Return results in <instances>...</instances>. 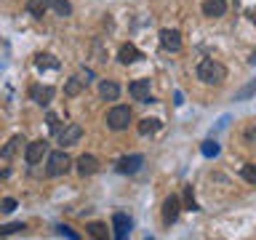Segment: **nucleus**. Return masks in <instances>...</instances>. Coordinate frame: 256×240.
<instances>
[{"instance_id":"nucleus-3","label":"nucleus","mask_w":256,"mask_h":240,"mask_svg":"<svg viewBox=\"0 0 256 240\" xmlns=\"http://www.w3.org/2000/svg\"><path fill=\"white\" fill-rule=\"evenodd\" d=\"M128 123H131V110L123 107V104H118L107 112V126L112 131H123V128H128Z\"/></svg>"},{"instance_id":"nucleus-32","label":"nucleus","mask_w":256,"mask_h":240,"mask_svg":"<svg viewBox=\"0 0 256 240\" xmlns=\"http://www.w3.org/2000/svg\"><path fill=\"white\" fill-rule=\"evenodd\" d=\"M248 62H251V64H256V51L251 54V59H248Z\"/></svg>"},{"instance_id":"nucleus-27","label":"nucleus","mask_w":256,"mask_h":240,"mask_svg":"<svg viewBox=\"0 0 256 240\" xmlns=\"http://www.w3.org/2000/svg\"><path fill=\"white\" fill-rule=\"evenodd\" d=\"M184 200H187V208H190V211H198V203H195V195H192V187H184Z\"/></svg>"},{"instance_id":"nucleus-28","label":"nucleus","mask_w":256,"mask_h":240,"mask_svg":"<svg viewBox=\"0 0 256 240\" xmlns=\"http://www.w3.org/2000/svg\"><path fill=\"white\" fill-rule=\"evenodd\" d=\"M56 232H59V235H64V238H70V240H78V232L70 230V227H64V224H59V227H56Z\"/></svg>"},{"instance_id":"nucleus-25","label":"nucleus","mask_w":256,"mask_h":240,"mask_svg":"<svg viewBox=\"0 0 256 240\" xmlns=\"http://www.w3.org/2000/svg\"><path fill=\"white\" fill-rule=\"evenodd\" d=\"M27 227H24L22 222H16V224H3V227H0V235H14V232H24Z\"/></svg>"},{"instance_id":"nucleus-4","label":"nucleus","mask_w":256,"mask_h":240,"mask_svg":"<svg viewBox=\"0 0 256 240\" xmlns=\"http://www.w3.org/2000/svg\"><path fill=\"white\" fill-rule=\"evenodd\" d=\"M131 216L123 214V211H118V214H112V230H115V238L118 240H126L128 238V232H131Z\"/></svg>"},{"instance_id":"nucleus-26","label":"nucleus","mask_w":256,"mask_h":240,"mask_svg":"<svg viewBox=\"0 0 256 240\" xmlns=\"http://www.w3.org/2000/svg\"><path fill=\"white\" fill-rule=\"evenodd\" d=\"M240 174H243V179H246V182H251V184H256V166H251V163H246L243 168H240Z\"/></svg>"},{"instance_id":"nucleus-31","label":"nucleus","mask_w":256,"mask_h":240,"mask_svg":"<svg viewBox=\"0 0 256 240\" xmlns=\"http://www.w3.org/2000/svg\"><path fill=\"white\" fill-rule=\"evenodd\" d=\"M248 19H251V22H256V8H254V11H248Z\"/></svg>"},{"instance_id":"nucleus-9","label":"nucleus","mask_w":256,"mask_h":240,"mask_svg":"<svg viewBox=\"0 0 256 240\" xmlns=\"http://www.w3.org/2000/svg\"><path fill=\"white\" fill-rule=\"evenodd\" d=\"M179 211H182V206H179V198L171 195V198H166V203H163V222L166 224H171L179 219Z\"/></svg>"},{"instance_id":"nucleus-8","label":"nucleus","mask_w":256,"mask_h":240,"mask_svg":"<svg viewBox=\"0 0 256 240\" xmlns=\"http://www.w3.org/2000/svg\"><path fill=\"white\" fill-rule=\"evenodd\" d=\"M80 136H83V126L80 123H70L64 131L59 134V144H64V147H70V144L80 142Z\"/></svg>"},{"instance_id":"nucleus-17","label":"nucleus","mask_w":256,"mask_h":240,"mask_svg":"<svg viewBox=\"0 0 256 240\" xmlns=\"http://www.w3.org/2000/svg\"><path fill=\"white\" fill-rule=\"evenodd\" d=\"M160 126H163V123H160L158 118H144L142 123H139V134H142V136H150V134H155Z\"/></svg>"},{"instance_id":"nucleus-21","label":"nucleus","mask_w":256,"mask_h":240,"mask_svg":"<svg viewBox=\"0 0 256 240\" xmlns=\"http://www.w3.org/2000/svg\"><path fill=\"white\" fill-rule=\"evenodd\" d=\"M48 8H54L59 16H70L72 14V6L67 3V0H48Z\"/></svg>"},{"instance_id":"nucleus-29","label":"nucleus","mask_w":256,"mask_h":240,"mask_svg":"<svg viewBox=\"0 0 256 240\" xmlns=\"http://www.w3.org/2000/svg\"><path fill=\"white\" fill-rule=\"evenodd\" d=\"M14 208H16V200L14 198H6L3 203H0V211H6V214H11Z\"/></svg>"},{"instance_id":"nucleus-18","label":"nucleus","mask_w":256,"mask_h":240,"mask_svg":"<svg viewBox=\"0 0 256 240\" xmlns=\"http://www.w3.org/2000/svg\"><path fill=\"white\" fill-rule=\"evenodd\" d=\"M35 64H38L40 70H46V67L59 70V59H56V56H51V54H38V56H35Z\"/></svg>"},{"instance_id":"nucleus-11","label":"nucleus","mask_w":256,"mask_h":240,"mask_svg":"<svg viewBox=\"0 0 256 240\" xmlns=\"http://www.w3.org/2000/svg\"><path fill=\"white\" fill-rule=\"evenodd\" d=\"M128 94H131L136 102H147L150 99V80H144V78L134 80V83L128 86Z\"/></svg>"},{"instance_id":"nucleus-20","label":"nucleus","mask_w":256,"mask_h":240,"mask_svg":"<svg viewBox=\"0 0 256 240\" xmlns=\"http://www.w3.org/2000/svg\"><path fill=\"white\" fill-rule=\"evenodd\" d=\"M19 144H24V139H22V136H14V139H11V142H8V144H6V147H3V150H0V158H6V160H11V158H14V152H16V150H19Z\"/></svg>"},{"instance_id":"nucleus-12","label":"nucleus","mask_w":256,"mask_h":240,"mask_svg":"<svg viewBox=\"0 0 256 240\" xmlns=\"http://www.w3.org/2000/svg\"><path fill=\"white\" fill-rule=\"evenodd\" d=\"M78 171H80V176L96 174V171H99V160H96L94 155H80L78 158Z\"/></svg>"},{"instance_id":"nucleus-6","label":"nucleus","mask_w":256,"mask_h":240,"mask_svg":"<svg viewBox=\"0 0 256 240\" xmlns=\"http://www.w3.org/2000/svg\"><path fill=\"white\" fill-rule=\"evenodd\" d=\"M160 46L166 51H182V35L176 30H160Z\"/></svg>"},{"instance_id":"nucleus-13","label":"nucleus","mask_w":256,"mask_h":240,"mask_svg":"<svg viewBox=\"0 0 256 240\" xmlns=\"http://www.w3.org/2000/svg\"><path fill=\"white\" fill-rule=\"evenodd\" d=\"M118 59L123 62V64H134V62H139V59H142V51H139V48H136L134 43H126V46H120Z\"/></svg>"},{"instance_id":"nucleus-1","label":"nucleus","mask_w":256,"mask_h":240,"mask_svg":"<svg viewBox=\"0 0 256 240\" xmlns=\"http://www.w3.org/2000/svg\"><path fill=\"white\" fill-rule=\"evenodd\" d=\"M198 78L208 86H219L227 80V70H224L222 62H214V59H203L198 64Z\"/></svg>"},{"instance_id":"nucleus-16","label":"nucleus","mask_w":256,"mask_h":240,"mask_svg":"<svg viewBox=\"0 0 256 240\" xmlns=\"http://www.w3.org/2000/svg\"><path fill=\"white\" fill-rule=\"evenodd\" d=\"M27 11H30V16H35V19H43V14L48 11V0H30Z\"/></svg>"},{"instance_id":"nucleus-15","label":"nucleus","mask_w":256,"mask_h":240,"mask_svg":"<svg viewBox=\"0 0 256 240\" xmlns=\"http://www.w3.org/2000/svg\"><path fill=\"white\" fill-rule=\"evenodd\" d=\"M30 94H32V99H35L38 104H43V107H46V104L54 99V94H56V91H54L51 86H46V88H38V86H35V88H32Z\"/></svg>"},{"instance_id":"nucleus-10","label":"nucleus","mask_w":256,"mask_h":240,"mask_svg":"<svg viewBox=\"0 0 256 240\" xmlns=\"http://www.w3.org/2000/svg\"><path fill=\"white\" fill-rule=\"evenodd\" d=\"M224 14H227V0H206L203 3V16L208 19H219Z\"/></svg>"},{"instance_id":"nucleus-14","label":"nucleus","mask_w":256,"mask_h":240,"mask_svg":"<svg viewBox=\"0 0 256 240\" xmlns=\"http://www.w3.org/2000/svg\"><path fill=\"white\" fill-rule=\"evenodd\" d=\"M99 96H102V99H107V102H115L118 96H120V86L115 83V80H102Z\"/></svg>"},{"instance_id":"nucleus-2","label":"nucleus","mask_w":256,"mask_h":240,"mask_svg":"<svg viewBox=\"0 0 256 240\" xmlns=\"http://www.w3.org/2000/svg\"><path fill=\"white\" fill-rule=\"evenodd\" d=\"M70 166H72V160L70 155L64 150H56L48 155V168H46V174L48 176H62V174H67L70 171Z\"/></svg>"},{"instance_id":"nucleus-19","label":"nucleus","mask_w":256,"mask_h":240,"mask_svg":"<svg viewBox=\"0 0 256 240\" xmlns=\"http://www.w3.org/2000/svg\"><path fill=\"white\" fill-rule=\"evenodd\" d=\"M254 94H256V78L248 80V83L240 88V91H235V102H246V99H251Z\"/></svg>"},{"instance_id":"nucleus-23","label":"nucleus","mask_w":256,"mask_h":240,"mask_svg":"<svg viewBox=\"0 0 256 240\" xmlns=\"http://www.w3.org/2000/svg\"><path fill=\"white\" fill-rule=\"evenodd\" d=\"M80 91H83V80H80V78H70L67 86H64V94H67V96H78Z\"/></svg>"},{"instance_id":"nucleus-24","label":"nucleus","mask_w":256,"mask_h":240,"mask_svg":"<svg viewBox=\"0 0 256 240\" xmlns=\"http://www.w3.org/2000/svg\"><path fill=\"white\" fill-rule=\"evenodd\" d=\"M200 150H203V155H206V158H216V155H219V144H216L214 139L203 142V147H200Z\"/></svg>"},{"instance_id":"nucleus-22","label":"nucleus","mask_w":256,"mask_h":240,"mask_svg":"<svg viewBox=\"0 0 256 240\" xmlns=\"http://www.w3.org/2000/svg\"><path fill=\"white\" fill-rule=\"evenodd\" d=\"M88 235H91V238H107V224H102V222H91V224H88Z\"/></svg>"},{"instance_id":"nucleus-5","label":"nucleus","mask_w":256,"mask_h":240,"mask_svg":"<svg viewBox=\"0 0 256 240\" xmlns=\"http://www.w3.org/2000/svg\"><path fill=\"white\" fill-rule=\"evenodd\" d=\"M48 152V142L46 139H38V142H32V144H27V152H24V160H27L30 166H35V163H40L43 160V155Z\"/></svg>"},{"instance_id":"nucleus-7","label":"nucleus","mask_w":256,"mask_h":240,"mask_svg":"<svg viewBox=\"0 0 256 240\" xmlns=\"http://www.w3.org/2000/svg\"><path fill=\"white\" fill-rule=\"evenodd\" d=\"M144 163V155H126V158H120L118 160V174H136L142 168Z\"/></svg>"},{"instance_id":"nucleus-30","label":"nucleus","mask_w":256,"mask_h":240,"mask_svg":"<svg viewBox=\"0 0 256 240\" xmlns=\"http://www.w3.org/2000/svg\"><path fill=\"white\" fill-rule=\"evenodd\" d=\"M48 128H51L54 134H59V118H56L54 112H51V115H48Z\"/></svg>"}]
</instances>
